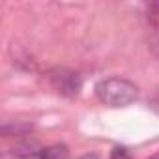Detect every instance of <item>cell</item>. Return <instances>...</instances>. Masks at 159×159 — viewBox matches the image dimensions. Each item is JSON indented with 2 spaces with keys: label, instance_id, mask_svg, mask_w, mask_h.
I'll list each match as a JSON object with an SVG mask.
<instances>
[{
  "label": "cell",
  "instance_id": "1",
  "mask_svg": "<svg viewBox=\"0 0 159 159\" xmlns=\"http://www.w3.org/2000/svg\"><path fill=\"white\" fill-rule=\"evenodd\" d=\"M98 99L107 107H127L139 98V88L135 83L122 77H109L96 84Z\"/></svg>",
  "mask_w": 159,
  "mask_h": 159
},
{
  "label": "cell",
  "instance_id": "2",
  "mask_svg": "<svg viewBox=\"0 0 159 159\" xmlns=\"http://www.w3.org/2000/svg\"><path fill=\"white\" fill-rule=\"evenodd\" d=\"M49 83L58 94H62L66 98H75L83 88L81 75L67 67H56V69L49 71Z\"/></svg>",
  "mask_w": 159,
  "mask_h": 159
},
{
  "label": "cell",
  "instance_id": "7",
  "mask_svg": "<svg viewBox=\"0 0 159 159\" xmlns=\"http://www.w3.org/2000/svg\"><path fill=\"white\" fill-rule=\"evenodd\" d=\"M148 159H159V152H155V153H153V155H150Z\"/></svg>",
  "mask_w": 159,
  "mask_h": 159
},
{
  "label": "cell",
  "instance_id": "5",
  "mask_svg": "<svg viewBox=\"0 0 159 159\" xmlns=\"http://www.w3.org/2000/svg\"><path fill=\"white\" fill-rule=\"evenodd\" d=\"M109 159H133V155L125 146H114Z\"/></svg>",
  "mask_w": 159,
  "mask_h": 159
},
{
  "label": "cell",
  "instance_id": "6",
  "mask_svg": "<svg viewBox=\"0 0 159 159\" xmlns=\"http://www.w3.org/2000/svg\"><path fill=\"white\" fill-rule=\"evenodd\" d=\"M79 159H99V157H98L96 153H86V155H81Z\"/></svg>",
  "mask_w": 159,
  "mask_h": 159
},
{
  "label": "cell",
  "instance_id": "3",
  "mask_svg": "<svg viewBox=\"0 0 159 159\" xmlns=\"http://www.w3.org/2000/svg\"><path fill=\"white\" fill-rule=\"evenodd\" d=\"M66 157H67V148L64 144L47 146L38 153V159H66Z\"/></svg>",
  "mask_w": 159,
  "mask_h": 159
},
{
  "label": "cell",
  "instance_id": "4",
  "mask_svg": "<svg viewBox=\"0 0 159 159\" xmlns=\"http://www.w3.org/2000/svg\"><path fill=\"white\" fill-rule=\"evenodd\" d=\"M146 19L152 26H159V2H152L146 10Z\"/></svg>",
  "mask_w": 159,
  "mask_h": 159
}]
</instances>
